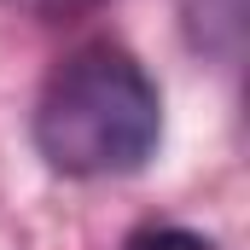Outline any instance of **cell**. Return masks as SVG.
Instances as JSON below:
<instances>
[{
  "label": "cell",
  "instance_id": "cell-1",
  "mask_svg": "<svg viewBox=\"0 0 250 250\" xmlns=\"http://www.w3.org/2000/svg\"><path fill=\"white\" fill-rule=\"evenodd\" d=\"M163 140V93L117 41H87L53 64L35 99V151L76 181L134 175Z\"/></svg>",
  "mask_w": 250,
  "mask_h": 250
},
{
  "label": "cell",
  "instance_id": "cell-3",
  "mask_svg": "<svg viewBox=\"0 0 250 250\" xmlns=\"http://www.w3.org/2000/svg\"><path fill=\"white\" fill-rule=\"evenodd\" d=\"M123 250H215V245L192 227H175V221H146L123 239Z\"/></svg>",
  "mask_w": 250,
  "mask_h": 250
},
{
  "label": "cell",
  "instance_id": "cell-4",
  "mask_svg": "<svg viewBox=\"0 0 250 250\" xmlns=\"http://www.w3.org/2000/svg\"><path fill=\"white\" fill-rule=\"evenodd\" d=\"M18 12H29V18H47V23H59V18H82V12H93L99 0H12Z\"/></svg>",
  "mask_w": 250,
  "mask_h": 250
},
{
  "label": "cell",
  "instance_id": "cell-2",
  "mask_svg": "<svg viewBox=\"0 0 250 250\" xmlns=\"http://www.w3.org/2000/svg\"><path fill=\"white\" fill-rule=\"evenodd\" d=\"M187 35H192V47H204L215 59H239L245 0H187Z\"/></svg>",
  "mask_w": 250,
  "mask_h": 250
}]
</instances>
